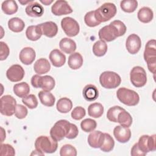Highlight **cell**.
I'll use <instances>...</instances> for the list:
<instances>
[{
	"mask_svg": "<svg viewBox=\"0 0 156 156\" xmlns=\"http://www.w3.org/2000/svg\"><path fill=\"white\" fill-rule=\"evenodd\" d=\"M35 147L43 154H52L57 149L58 143L51 136H40L35 141Z\"/></svg>",
	"mask_w": 156,
	"mask_h": 156,
	"instance_id": "1",
	"label": "cell"
},
{
	"mask_svg": "<svg viewBox=\"0 0 156 156\" xmlns=\"http://www.w3.org/2000/svg\"><path fill=\"white\" fill-rule=\"evenodd\" d=\"M156 41L152 39L149 40L144 51V58L147 63L148 69L153 74L155 73L156 68Z\"/></svg>",
	"mask_w": 156,
	"mask_h": 156,
	"instance_id": "2",
	"label": "cell"
},
{
	"mask_svg": "<svg viewBox=\"0 0 156 156\" xmlns=\"http://www.w3.org/2000/svg\"><path fill=\"white\" fill-rule=\"evenodd\" d=\"M116 12L117 9L115 5L111 2L104 3L94 10L95 17L101 23L106 22L113 18Z\"/></svg>",
	"mask_w": 156,
	"mask_h": 156,
	"instance_id": "3",
	"label": "cell"
},
{
	"mask_svg": "<svg viewBox=\"0 0 156 156\" xmlns=\"http://www.w3.org/2000/svg\"><path fill=\"white\" fill-rule=\"evenodd\" d=\"M116 96L121 102L128 106H135L140 101V96L136 91L125 87L117 90Z\"/></svg>",
	"mask_w": 156,
	"mask_h": 156,
	"instance_id": "4",
	"label": "cell"
},
{
	"mask_svg": "<svg viewBox=\"0 0 156 156\" xmlns=\"http://www.w3.org/2000/svg\"><path fill=\"white\" fill-rule=\"evenodd\" d=\"M71 126V122L65 119H60L57 121L50 130L51 136L59 141L66 137Z\"/></svg>",
	"mask_w": 156,
	"mask_h": 156,
	"instance_id": "5",
	"label": "cell"
},
{
	"mask_svg": "<svg viewBox=\"0 0 156 156\" xmlns=\"http://www.w3.org/2000/svg\"><path fill=\"white\" fill-rule=\"evenodd\" d=\"M99 82L101 86L107 89L117 88L121 82V79L117 73L107 71H104L99 76Z\"/></svg>",
	"mask_w": 156,
	"mask_h": 156,
	"instance_id": "6",
	"label": "cell"
},
{
	"mask_svg": "<svg viewBox=\"0 0 156 156\" xmlns=\"http://www.w3.org/2000/svg\"><path fill=\"white\" fill-rule=\"evenodd\" d=\"M31 84L34 88L50 91L54 89L55 83L54 79L51 76H40L39 74H35L31 78Z\"/></svg>",
	"mask_w": 156,
	"mask_h": 156,
	"instance_id": "7",
	"label": "cell"
},
{
	"mask_svg": "<svg viewBox=\"0 0 156 156\" xmlns=\"http://www.w3.org/2000/svg\"><path fill=\"white\" fill-rule=\"evenodd\" d=\"M130 80L132 84L137 88L144 86L147 82V75L143 68L134 66L130 73Z\"/></svg>",
	"mask_w": 156,
	"mask_h": 156,
	"instance_id": "8",
	"label": "cell"
},
{
	"mask_svg": "<svg viewBox=\"0 0 156 156\" xmlns=\"http://www.w3.org/2000/svg\"><path fill=\"white\" fill-rule=\"evenodd\" d=\"M16 99L11 95H4L1 98V113L2 115L11 116L15 113Z\"/></svg>",
	"mask_w": 156,
	"mask_h": 156,
	"instance_id": "9",
	"label": "cell"
},
{
	"mask_svg": "<svg viewBox=\"0 0 156 156\" xmlns=\"http://www.w3.org/2000/svg\"><path fill=\"white\" fill-rule=\"evenodd\" d=\"M61 26L65 34L70 37L76 36L80 31L79 23L71 17L63 18L61 21Z\"/></svg>",
	"mask_w": 156,
	"mask_h": 156,
	"instance_id": "10",
	"label": "cell"
},
{
	"mask_svg": "<svg viewBox=\"0 0 156 156\" xmlns=\"http://www.w3.org/2000/svg\"><path fill=\"white\" fill-rule=\"evenodd\" d=\"M99 38L101 40L110 42L120 37L119 31L116 26L111 22L108 25L102 27L98 32Z\"/></svg>",
	"mask_w": 156,
	"mask_h": 156,
	"instance_id": "11",
	"label": "cell"
},
{
	"mask_svg": "<svg viewBox=\"0 0 156 156\" xmlns=\"http://www.w3.org/2000/svg\"><path fill=\"white\" fill-rule=\"evenodd\" d=\"M155 134L152 135H144L140 137L137 143L138 147L145 154L151 151H155L156 149Z\"/></svg>",
	"mask_w": 156,
	"mask_h": 156,
	"instance_id": "12",
	"label": "cell"
},
{
	"mask_svg": "<svg viewBox=\"0 0 156 156\" xmlns=\"http://www.w3.org/2000/svg\"><path fill=\"white\" fill-rule=\"evenodd\" d=\"M23 68L18 64L12 65L6 71L7 78L11 82H17L21 80L24 76Z\"/></svg>",
	"mask_w": 156,
	"mask_h": 156,
	"instance_id": "13",
	"label": "cell"
},
{
	"mask_svg": "<svg viewBox=\"0 0 156 156\" xmlns=\"http://www.w3.org/2000/svg\"><path fill=\"white\" fill-rule=\"evenodd\" d=\"M51 12L55 16H62L68 15L73 12V9L67 1L65 0H58L51 7Z\"/></svg>",
	"mask_w": 156,
	"mask_h": 156,
	"instance_id": "14",
	"label": "cell"
},
{
	"mask_svg": "<svg viewBox=\"0 0 156 156\" xmlns=\"http://www.w3.org/2000/svg\"><path fill=\"white\" fill-rule=\"evenodd\" d=\"M141 46V40L138 35L132 34L128 36L126 41V47L130 54H136L140 51Z\"/></svg>",
	"mask_w": 156,
	"mask_h": 156,
	"instance_id": "15",
	"label": "cell"
},
{
	"mask_svg": "<svg viewBox=\"0 0 156 156\" xmlns=\"http://www.w3.org/2000/svg\"><path fill=\"white\" fill-rule=\"evenodd\" d=\"M113 135L118 142L125 143L130 139L131 131L129 127L117 126L113 129Z\"/></svg>",
	"mask_w": 156,
	"mask_h": 156,
	"instance_id": "16",
	"label": "cell"
},
{
	"mask_svg": "<svg viewBox=\"0 0 156 156\" xmlns=\"http://www.w3.org/2000/svg\"><path fill=\"white\" fill-rule=\"evenodd\" d=\"M35 51L32 48L25 47L21 49L19 54V58L21 63L26 65H30L35 59Z\"/></svg>",
	"mask_w": 156,
	"mask_h": 156,
	"instance_id": "17",
	"label": "cell"
},
{
	"mask_svg": "<svg viewBox=\"0 0 156 156\" xmlns=\"http://www.w3.org/2000/svg\"><path fill=\"white\" fill-rule=\"evenodd\" d=\"M104 140V133L99 130L93 131L88 136V144L93 148H100Z\"/></svg>",
	"mask_w": 156,
	"mask_h": 156,
	"instance_id": "18",
	"label": "cell"
},
{
	"mask_svg": "<svg viewBox=\"0 0 156 156\" xmlns=\"http://www.w3.org/2000/svg\"><path fill=\"white\" fill-rule=\"evenodd\" d=\"M42 34L49 38H52L56 35L58 32L57 25L52 21H46L38 24Z\"/></svg>",
	"mask_w": 156,
	"mask_h": 156,
	"instance_id": "19",
	"label": "cell"
},
{
	"mask_svg": "<svg viewBox=\"0 0 156 156\" xmlns=\"http://www.w3.org/2000/svg\"><path fill=\"white\" fill-rule=\"evenodd\" d=\"M49 60L55 67H61L65 63L66 57L65 55L58 49H54L49 54Z\"/></svg>",
	"mask_w": 156,
	"mask_h": 156,
	"instance_id": "20",
	"label": "cell"
},
{
	"mask_svg": "<svg viewBox=\"0 0 156 156\" xmlns=\"http://www.w3.org/2000/svg\"><path fill=\"white\" fill-rule=\"evenodd\" d=\"M25 12L26 14L30 17H40L44 13V9L43 6L37 2H32L28 4L26 7Z\"/></svg>",
	"mask_w": 156,
	"mask_h": 156,
	"instance_id": "21",
	"label": "cell"
},
{
	"mask_svg": "<svg viewBox=\"0 0 156 156\" xmlns=\"http://www.w3.org/2000/svg\"><path fill=\"white\" fill-rule=\"evenodd\" d=\"M82 95L86 101L91 102L95 101L98 98L99 91L95 85L88 84L83 88Z\"/></svg>",
	"mask_w": 156,
	"mask_h": 156,
	"instance_id": "22",
	"label": "cell"
},
{
	"mask_svg": "<svg viewBox=\"0 0 156 156\" xmlns=\"http://www.w3.org/2000/svg\"><path fill=\"white\" fill-rule=\"evenodd\" d=\"M60 49L68 54H71L76 49V42L69 38H63L59 43Z\"/></svg>",
	"mask_w": 156,
	"mask_h": 156,
	"instance_id": "23",
	"label": "cell"
},
{
	"mask_svg": "<svg viewBox=\"0 0 156 156\" xmlns=\"http://www.w3.org/2000/svg\"><path fill=\"white\" fill-rule=\"evenodd\" d=\"M51 69V65L49 61L44 58H41L37 60L34 65L35 72L39 75L43 74L49 72Z\"/></svg>",
	"mask_w": 156,
	"mask_h": 156,
	"instance_id": "24",
	"label": "cell"
},
{
	"mask_svg": "<svg viewBox=\"0 0 156 156\" xmlns=\"http://www.w3.org/2000/svg\"><path fill=\"white\" fill-rule=\"evenodd\" d=\"M83 62L82 55L79 52H74L69 56L68 65L72 69H78L82 66Z\"/></svg>",
	"mask_w": 156,
	"mask_h": 156,
	"instance_id": "25",
	"label": "cell"
},
{
	"mask_svg": "<svg viewBox=\"0 0 156 156\" xmlns=\"http://www.w3.org/2000/svg\"><path fill=\"white\" fill-rule=\"evenodd\" d=\"M137 17L139 21L141 23H148L152 20L154 13L149 7H143L138 10Z\"/></svg>",
	"mask_w": 156,
	"mask_h": 156,
	"instance_id": "26",
	"label": "cell"
},
{
	"mask_svg": "<svg viewBox=\"0 0 156 156\" xmlns=\"http://www.w3.org/2000/svg\"><path fill=\"white\" fill-rule=\"evenodd\" d=\"M38 98L40 99V102L47 107H52L54 105L55 98L54 96L49 91H40L38 93Z\"/></svg>",
	"mask_w": 156,
	"mask_h": 156,
	"instance_id": "27",
	"label": "cell"
},
{
	"mask_svg": "<svg viewBox=\"0 0 156 156\" xmlns=\"http://www.w3.org/2000/svg\"><path fill=\"white\" fill-rule=\"evenodd\" d=\"M41 30L40 26L38 25L30 26L26 30V37L31 41H37L40 39L42 35Z\"/></svg>",
	"mask_w": 156,
	"mask_h": 156,
	"instance_id": "28",
	"label": "cell"
},
{
	"mask_svg": "<svg viewBox=\"0 0 156 156\" xmlns=\"http://www.w3.org/2000/svg\"><path fill=\"white\" fill-rule=\"evenodd\" d=\"M57 110L62 113L69 112L73 107L72 101L68 98H62L59 99L56 104Z\"/></svg>",
	"mask_w": 156,
	"mask_h": 156,
	"instance_id": "29",
	"label": "cell"
},
{
	"mask_svg": "<svg viewBox=\"0 0 156 156\" xmlns=\"http://www.w3.org/2000/svg\"><path fill=\"white\" fill-rule=\"evenodd\" d=\"M25 27L24 22L18 17L10 19L8 21V27L13 32H20L23 30Z\"/></svg>",
	"mask_w": 156,
	"mask_h": 156,
	"instance_id": "30",
	"label": "cell"
},
{
	"mask_svg": "<svg viewBox=\"0 0 156 156\" xmlns=\"http://www.w3.org/2000/svg\"><path fill=\"white\" fill-rule=\"evenodd\" d=\"M13 92L19 98H23L28 95L30 91V87L27 83L25 82H20L13 86Z\"/></svg>",
	"mask_w": 156,
	"mask_h": 156,
	"instance_id": "31",
	"label": "cell"
},
{
	"mask_svg": "<svg viewBox=\"0 0 156 156\" xmlns=\"http://www.w3.org/2000/svg\"><path fill=\"white\" fill-rule=\"evenodd\" d=\"M104 113V107L101 103L94 102L91 104L88 107V114L90 116L98 118L101 117Z\"/></svg>",
	"mask_w": 156,
	"mask_h": 156,
	"instance_id": "32",
	"label": "cell"
},
{
	"mask_svg": "<svg viewBox=\"0 0 156 156\" xmlns=\"http://www.w3.org/2000/svg\"><path fill=\"white\" fill-rule=\"evenodd\" d=\"M18 7L16 1L13 0L5 1L2 3L1 9L2 12L8 15L15 13L18 10Z\"/></svg>",
	"mask_w": 156,
	"mask_h": 156,
	"instance_id": "33",
	"label": "cell"
},
{
	"mask_svg": "<svg viewBox=\"0 0 156 156\" xmlns=\"http://www.w3.org/2000/svg\"><path fill=\"white\" fill-rule=\"evenodd\" d=\"M117 122L123 127H129L132 124V118L129 112L124 110L118 114Z\"/></svg>",
	"mask_w": 156,
	"mask_h": 156,
	"instance_id": "34",
	"label": "cell"
},
{
	"mask_svg": "<svg viewBox=\"0 0 156 156\" xmlns=\"http://www.w3.org/2000/svg\"><path fill=\"white\" fill-rule=\"evenodd\" d=\"M107 51V44L104 41L98 40L93 46V52L97 57L104 56Z\"/></svg>",
	"mask_w": 156,
	"mask_h": 156,
	"instance_id": "35",
	"label": "cell"
},
{
	"mask_svg": "<svg viewBox=\"0 0 156 156\" xmlns=\"http://www.w3.org/2000/svg\"><path fill=\"white\" fill-rule=\"evenodd\" d=\"M115 146V141L112 136L107 133H104V140L100 149L102 151L108 152L113 150Z\"/></svg>",
	"mask_w": 156,
	"mask_h": 156,
	"instance_id": "36",
	"label": "cell"
},
{
	"mask_svg": "<svg viewBox=\"0 0 156 156\" xmlns=\"http://www.w3.org/2000/svg\"><path fill=\"white\" fill-rule=\"evenodd\" d=\"M138 7V2L135 0H124L120 2L121 9L125 12H133Z\"/></svg>",
	"mask_w": 156,
	"mask_h": 156,
	"instance_id": "37",
	"label": "cell"
},
{
	"mask_svg": "<svg viewBox=\"0 0 156 156\" xmlns=\"http://www.w3.org/2000/svg\"><path fill=\"white\" fill-rule=\"evenodd\" d=\"M97 126L96 121L91 118H87L83 119L80 123V127L85 132H93Z\"/></svg>",
	"mask_w": 156,
	"mask_h": 156,
	"instance_id": "38",
	"label": "cell"
},
{
	"mask_svg": "<svg viewBox=\"0 0 156 156\" xmlns=\"http://www.w3.org/2000/svg\"><path fill=\"white\" fill-rule=\"evenodd\" d=\"M124 110L125 109H124L120 106H117V105L110 107L107 112V119L110 121H112L113 122H117V118H118V114Z\"/></svg>",
	"mask_w": 156,
	"mask_h": 156,
	"instance_id": "39",
	"label": "cell"
},
{
	"mask_svg": "<svg viewBox=\"0 0 156 156\" xmlns=\"http://www.w3.org/2000/svg\"><path fill=\"white\" fill-rule=\"evenodd\" d=\"M84 21L88 26L91 27L97 26L101 24V23H99L95 17L94 10L90 11L85 15Z\"/></svg>",
	"mask_w": 156,
	"mask_h": 156,
	"instance_id": "40",
	"label": "cell"
},
{
	"mask_svg": "<svg viewBox=\"0 0 156 156\" xmlns=\"http://www.w3.org/2000/svg\"><path fill=\"white\" fill-rule=\"evenodd\" d=\"M23 103L30 109L35 108L38 105V101L34 94H30L22 99Z\"/></svg>",
	"mask_w": 156,
	"mask_h": 156,
	"instance_id": "41",
	"label": "cell"
},
{
	"mask_svg": "<svg viewBox=\"0 0 156 156\" xmlns=\"http://www.w3.org/2000/svg\"><path fill=\"white\" fill-rule=\"evenodd\" d=\"M60 155L61 156H76L77 150L71 144H65L60 150Z\"/></svg>",
	"mask_w": 156,
	"mask_h": 156,
	"instance_id": "42",
	"label": "cell"
},
{
	"mask_svg": "<svg viewBox=\"0 0 156 156\" xmlns=\"http://www.w3.org/2000/svg\"><path fill=\"white\" fill-rule=\"evenodd\" d=\"M86 115V111L84 108L80 106L75 107L71 112V117L75 120H80L82 119Z\"/></svg>",
	"mask_w": 156,
	"mask_h": 156,
	"instance_id": "43",
	"label": "cell"
},
{
	"mask_svg": "<svg viewBox=\"0 0 156 156\" xmlns=\"http://www.w3.org/2000/svg\"><path fill=\"white\" fill-rule=\"evenodd\" d=\"M0 155H15V149L12 146L9 144H1Z\"/></svg>",
	"mask_w": 156,
	"mask_h": 156,
	"instance_id": "44",
	"label": "cell"
},
{
	"mask_svg": "<svg viewBox=\"0 0 156 156\" xmlns=\"http://www.w3.org/2000/svg\"><path fill=\"white\" fill-rule=\"evenodd\" d=\"M27 109L24 105H23L21 104L16 105L15 115L18 119H21L26 118V116L27 115Z\"/></svg>",
	"mask_w": 156,
	"mask_h": 156,
	"instance_id": "45",
	"label": "cell"
},
{
	"mask_svg": "<svg viewBox=\"0 0 156 156\" xmlns=\"http://www.w3.org/2000/svg\"><path fill=\"white\" fill-rule=\"evenodd\" d=\"M1 51H0V60L1 61L5 60L9 55V48L7 44L4 41H0Z\"/></svg>",
	"mask_w": 156,
	"mask_h": 156,
	"instance_id": "46",
	"label": "cell"
},
{
	"mask_svg": "<svg viewBox=\"0 0 156 156\" xmlns=\"http://www.w3.org/2000/svg\"><path fill=\"white\" fill-rule=\"evenodd\" d=\"M116 27L118 30L119 31V33L120 34V37L122 36L123 35L125 34L127 28L126 25L123 22H122L120 20H115L112 22Z\"/></svg>",
	"mask_w": 156,
	"mask_h": 156,
	"instance_id": "47",
	"label": "cell"
},
{
	"mask_svg": "<svg viewBox=\"0 0 156 156\" xmlns=\"http://www.w3.org/2000/svg\"><path fill=\"white\" fill-rule=\"evenodd\" d=\"M79 133V130L76 125L74 124L71 123V126L69 130L68 133V134L66 136V138L68 139H74L77 137Z\"/></svg>",
	"mask_w": 156,
	"mask_h": 156,
	"instance_id": "48",
	"label": "cell"
},
{
	"mask_svg": "<svg viewBox=\"0 0 156 156\" xmlns=\"http://www.w3.org/2000/svg\"><path fill=\"white\" fill-rule=\"evenodd\" d=\"M130 154L131 155H133V156H144L146 154H145L144 152H143L140 149V148L138 147V144L136 143L132 146L131 149Z\"/></svg>",
	"mask_w": 156,
	"mask_h": 156,
	"instance_id": "49",
	"label": "cell"
},
{
	"mask_svg": "<svg viewBox=\"0 0 156 156\" xmlns=\"http://www.w3.org/2000/svg\"><path fill=\"white\" fill-rule=\"evenodd\" d=\"M42 4H43L44 5H49V4H51V3H52V2H53V1H48V0H44V1H43V0H40V1Z\"/></svg>",
	"mask_w": 156,
	"mask_h": 156,
	"instance_id": "50",
	"label": "cell"
},
{
	"mask_svg": "<svg viewBox=\"0 0 156 156\" xmlns=\"http://www.w3.org/2000/svg\"><path fill=\"white\" fill-rule=\"evenodd\" d=\"M19 2H20V3H21L22 5H24V4H27V3H29V4H30V3H31L32 2H33V1H19Z\"/></svg>",
	"mask_w": 156,
	"mask_h": 156,
	"instance_id": "51",
	"label": "cell"
}]
</instances>
